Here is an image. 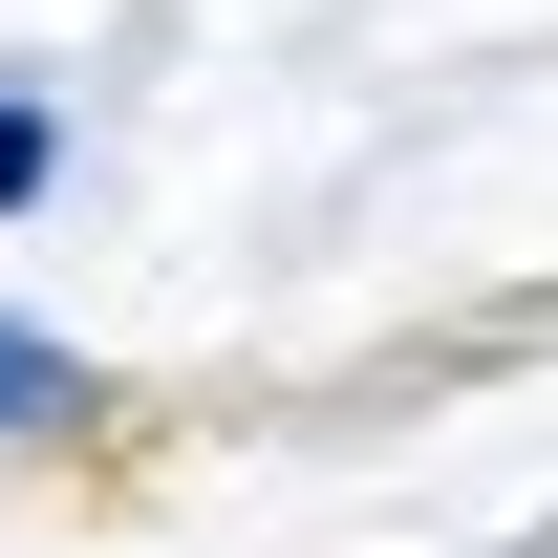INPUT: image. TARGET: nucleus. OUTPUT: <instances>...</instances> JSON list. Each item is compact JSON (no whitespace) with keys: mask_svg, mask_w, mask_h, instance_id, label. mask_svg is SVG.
<instances>
[{"mask_svg":"<svg viewBox=\"0 0 558 558\" xmlns=\"http://www.w3.org/2000/svg\"><path fill=\"white\" fill-rule=\"evenodd\" d=\"M44 194H65V108L0 65V215H44Z\"/></svg>","mask_w":558,"mask_h":558,"instance_id":"f257e3e1","label":"nucleus"},{"mask_svg":"<svg viewBox=\"0 0 558 558\" xmlns=\"http://www.w3.org/2000/svg\"><path fill=\"white\" fill-rule=\"evenodd\" d=\"M44 409H86V365L44 344V323H0V429H44Z\"/></svg>","mask_w":558,"mask_h":558,"instance_id":"f03ea898","label":"nucleus"}]
</instances>
